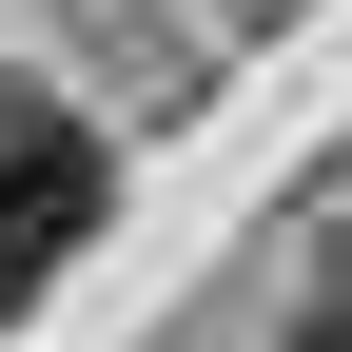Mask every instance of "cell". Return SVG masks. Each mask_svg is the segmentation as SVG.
Wrapping results in <instances>:
<instances>
[{
	"mask_svg": "<svg viewBox=\"0 0 352 352\" xmlns=\"http://www.w3.org/2000/svg\"><path fill=\"white\" fill-rule=\"evenodd\" d=\"M98 138H78L59 98H20V78H0V314H39V294H59V254L98 235Z\"/></svg>",
	"mask_w": 352,
	"mask_h": 352,
	"instance_id": "cell-1",
	"label": "cell"
},
{
	"mask_svg": "<svg viewBox=\"0 0 352 352\" xmlns=\"http://www.w3.org/2000/svg\"><path fill=\"white\" fill-rule=\"evenodd\" d=\"M294 352H352V274H333V294H314V314H294Z\"/></svg>",
	"mask_w": 352,
	"mask_h": 352,
	"instance_id": "cell-2",
	"label": "cell"
}]
</instances>
